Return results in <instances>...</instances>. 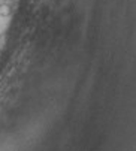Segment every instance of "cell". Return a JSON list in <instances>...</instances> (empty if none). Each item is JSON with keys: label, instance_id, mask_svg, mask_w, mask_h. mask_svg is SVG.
Masks as SVG:
<instances>
[{"label": "cell", "instance_id": "6da1fadb", "mask_svg": "<svg viewBox=\"0 0 136 151\" xmlns=\"http://www.w3.org/2000/svg\"><path fill=\"white\" fill-rule=\"evenodd\" d=\"M12 14V5L11 3H2L0 5V17L8 18Z\"/></svg>", "mask_w": 136, "mask_h": 151}]
</instances>
